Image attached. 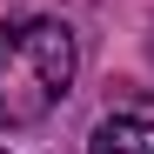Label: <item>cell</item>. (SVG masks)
I'll return each mask as SVG.
<instances>
[{"instance_id":"6da1fadb","label":"cell","mask_w":154,"mask_h":154,"mask_svg":"<svg viewBox=\"0 0 154 154\" xmlns=\"http://www.w3.org/2000/svg\"><path fill=\"white\" fill-rule=\"evenodd\" d=\"M74 34L60 20H14L0 27V121L40 127L74 87Z\"/></svg>"},{"instance_id":"7a4b0ae2","label":"cell","mask_w":154,"mask_h":154,"mask_svg":"<svg viewBox=\"0 0 154 154\" xmlns=\"http://www.w3.org/2000/svg\"><path fill=\"white\" fill-rule=\"evenodd\" d=\"M87 154H154V121H141V114L100 121L94 141H87Z\"/></svg>"}]
</instances>
